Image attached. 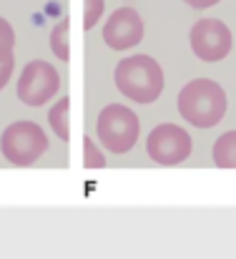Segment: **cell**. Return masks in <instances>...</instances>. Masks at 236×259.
Instances as JSON below:
<instances>
[{
  "mask_svg": "<svg viewBox=\"0 0 236 259\" xmlns=\"http://www.w3.org/2000/svg\"><path fill=\"white\" fill-rule=\"evenodd\" d=\"M226 93L211 78H194L178 91V113L196 128H211L226 116Z\"/></svg>",
  "mask_w": 236,
  "mask_h": 259,
  "instance_id": "1",
  "label": "cell"
},
{
  "mask_svg": "<svg viewBox=\"0 0 236 259\" xmlns=\"http://www.w3.org/2000/svg\"><path fill=\"white\" fill-rule=\"evenodd\" d=\"M113 78L116 88L136 103H154L163 91V71L158 61L144 53L126 56L123 61H118Z\"/></svg>",
  "mask_w": 236,
  "mask_h": 259,
  "instance_id": "2",
  "label": "cell"
},
{
  "mask_svg": "<svg viewBox=\"0 0 236 259\" xmlns=\"http://www.w3.org/2000/svg\"><path fill=\"white\" fill-rule=\"evenodd\" d=\"M141 134L138 116L123 103H108L96 121V136L111 154H128Z\"/></svg>",
  "mask_w": 236,
  "mask_h": 259,
  "instance_id": "3",
  "label": "cell"
},
{
  "mask_svg": "<svg viewBox=\"0 0 236 259\" xmlns=\"http://www.w3.org/2000/svg\"><path fill=\"white\" fill-rule=\"evenodd\" d=\"M0 151L13 166H33L48 151V136L35 121H15L3 131Z\"/></svg>",
  "mask_w": 236,
  "mask_h": 259,
  "instance_id": "4",
  "label": "cell"
},
{
  "mask_svg": "<svg viewBox=\"0 0 236 259\" xmlns=\"http://www.w3.org/2000/svg\"><path fill=\"white\" fill-rule=\"evenodd\" d=\"M188 40H191L194 56L201 58L204 63L224 61L234 46V35H231L229 25L219 18H201L199 23H194Z\"/></svg>",
  "mask_w": 236,
  "mask_h": 259,
  "instance_id": "5",
  "label": "cell"
},
{
  "mask_svg": "<svg viewBox=\"0 0 236 259\" xmlns=\"http://www.w3.org/2000/svg\"><path fill=\"white\" fill-rule=\"evenodd\" d=\"M191 136L176 123H161L146 139V154L161 166H176L191 156Z\"/></svg>",
  "mask_w": 236,
  "mask_h": 259,
  "instance_id": "6",
  "label": "cell"
},
{
  "mask_svg": "<svg viewBox=\"0 0 236 259\" xmlns=\"http://www.w3.org/2000/svg\"><path fill=\"white\" fill-rule=\"evenodd\" d=\"M61 91V76L48 61H30L18 76V98L25 106H43Z\"/></svg>",
  "mask_w": 236,
  "mask_h": 259,
  "instance_id": "7",
  "label": "cell"
},
{
  "mask_svg": "<svg viewBox=\"0 0 236 259\" xmlns=\"http://www.w3.org/2000/svg\"><path fill=\"white\" fill-rule=\"evenodd\" d=\"M144 33H146L144 18L133 8H118V10H113L108 15L106 25H103V40L113 51H128V48L138 46L144 40Z\"/></svg>",
  "mask_w": 236,
  "mask_h": 259,
  "instance_id": "8",
  "label": "cell"
},
{
  "mask_svg": "<svg viewBox=\"0 0 236 259\" xmlns=\"http://www.w3.org/2000/svg\"><path fill=\"white\" fill-rule=\"evenodd\" d=\"M68 111H71V98L63 96L53 103V108L48 111V121H51V128L53 134L61 139V141H68L71 139V123H68Z\"/></svg>",
  "mask_w": 236,
  "mask_h": 259,
  "instance_id": "9",
  "label": "cell"
},
{
  "mask_svg": "<svg viewBox=\"0 0 236 259\" xmlns=\"http://www.w3.org/2000/svg\"><path fill=\"white\" fill-rule=\"evenodd\" d=\"M214 164L219 169H236V131H226L214 141Z\"/></svg>",
  "mask_w": 236,
  "mask_h": 259,
  "instance_id": "10",
  "label": "cell"
},
{
  "mask_svg": "<svg viewBox=\"0 0 236 259\" xmlns=\"http://www.w3.org/2000/svg\"><path fill=\"white\" fill-rule=\"evenodd\" d=\"M68 30H71V20L63 18L56 23V28L51 30V51L56 58H61L63 63L71 61V43H68Z\"/></svg>",
  "mask_w": 236,
  "mask_h": 259,
  "instance_id": "11",
  "label": "cell"
},
{
  "mask_svg": "<svg viewBox=\"0 0 236 259\" xmlns=\"http://www.w3.org/2000/svg\"><path fill=\"white\" fill-rule=\"evenodd\" d=\"M83 166L85 169H106V156L90 136H83Z\"/></svg>",
  "mask_w": 236,
  "mask_h": 259,
  "instance_id": "12",
  "label": "cell"
},
{
  "mask_svg": "<svg viewBox=\"0 0 236 259\" xmlns=\"http://www.w3.org/2000/svg\"><path fill=\"white\" fill-rule=\"evenodd\" d=\"M13 46H15V30L5 18H0V61L13 56Z\"/></svg>",
  "mask_w": 236,
  "mask_h": 259,
  "instance_id": "13",
  "label": "cell"
},
{
  "mask_svg": "<svg viewBox=\"0 0 236 259\" xmlns=\"http://www.w3.org/2000/svg\"><path fill=\"white\" fill-rule=\"evenodd\" d=\"M85 3V18H83V28L90 30L101 18H103V10H106V3L103 0H83Z\"/></svg>",
  "mask_w": 236,
  "mask_h": 259,
  "instance_id": "14",
  "label": "cell"
},
{
  "mask_svg": "<svg viewBox=\"0 0 236 259\" xmlns=\"http://www.w3.org/2000/svg\"><path fill=\"white\" fill-rule=\"evenodd\" d=\"M13 68H15V58H13V56H10V58H5V61H0V91L5 88L8 81H10Z\"/></svg>",
  "mask_w": 236,
  "mask_h": 259,
  "instance_id": "15",
  "label": "cell"
},
{
  "mask_svg": "<svg viewBox=\"0 0 236 259\" xmlns=\"http://www.w3.org/2000/svg\"><path fill=\"white\" fill-rule=\"evenodd\" d=\"M186 5H191V8H196V10H204V8H211V5H216L219 0H183Z\"/></svg>",
  "mask_w": 236,
  "mask_h": 259,
  "instance_id": "16",
  "label": "cell"
}]
</instances>
